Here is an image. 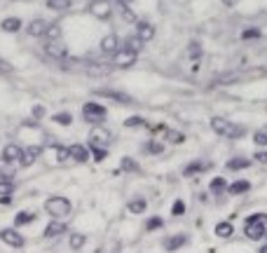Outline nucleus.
<instances>
[{"mask_svg": "<svg viewBox=\"0 0 267 253\" xmlns=\"http://www.w3.org/2000/svg\"><path fill=\"white\" fill-rule=\"evenodd\" d=\"M211 129H214L218 136H225V138H232V141L246 136V129H244L241 124H234V122L225 120V118H211Z\"/></svg>", "mask_w": 267, "mask_h": 253, "instance_id": "1", "label": "nucleus"}, {"mask_svg": "<svg viewBox=\"0 0 267 253\" xmlns=\"http://www.w3.org/2000/svg\"><path fill=\"white\" fill-rule=\"evenodd\" d=\"M82 115H84V120L92 122V124H101V122L108 118V110H106V106L89 101V103L82 106Z\"/></svg>", "mask_w": 267, "mask_h": 253, "instance_id": "2", "label": "nucleus"}, {"mask_svg": "<svg viewBox=\"0 0 267 253\" xmlns=\"http://www.w3.org/2000/svg\"><path fill=\"white\" fill-rule=\"evenodd\" d=\"M45 209H47V213L54 216V218H64V216L70 213L73 206H70V202H68L66 197H50L47 204H45Z\"/></svg>", "mask_w": 267, "mask_h": 253, "instance_id": "3", "label": "nucleus"}, {"mask_svg": "<svg viewBox=\"0 0 267 253\" xmlns=\"http://www.w3.org/2000/svg\"><path fill=\"white\" fill-rule=\"evenodd\" d=\"M136 59H138V54L132 52V50H124V47H122L120 52L113 54V64H115L117 68H129V66H134V64H136Z\"/></svg>", "mask_w": 267, "mask_h": 253, "instance_id": "4", "label": "nucleus"}, {"mask_svg": "<svg viewBox=\"0 0 267 253\" xmlns=\"http://www.w3.org/2000/svg\"><path fill=\"white\" fill-rule=\"evenodd\" d=\"M110 141H113V134L108 132L106 127H94L92 132H89V143H92V146H108V143H110Z\"/></svg>", "mask_w": 267, "mask_h": 253, "instance_id": "5", "label": "nucleus"}, {"mask_svg": "<svg viewBox=\"0 0 267 253\" xmlns=\"http://www.w3.org/2000/svg\"><path fill=\"white\" fill-rule=\"evenodd\" d=\"M89 14H94L96 19H108L110 17V2L108 0H92L89 2Z\"/></svg>", "mask_w": 267, "mask_h": 253, "instance_id": "6", "label": "nucleus"}, {"mask_svg": "<svg viewBox=\"0 0 267 253\" xmlns=\"http://www.w3.org/2000/svg\"><path fill=\"white\" fill-rule=\"evenodd\" d=\"M267 232V227L263 223H244V235H246V239H263Z\"/></svg>", "mask_w": 267, "mask_h": 253, "instance_id": "7", "label": "nucleus"}, {"mask_svg": "<svg viewBox=\"0 0 267 253\" xmlns=\"http://www.w3.org/2000/svg\"><path fill=\"white\" fill-rule=\"evenodd\" d=\"M211 167H214L211 162H200V160H197V162H190L185 169H183V176H185V178H190V176H197V173L209 171Z\"/></svg>", "mask_w": 267, "mask_h": 253, "instance_id": "8", "label": "nucleus"}, {"mask_svg": "<svg viewBox=\"0 0 267 253\" xmlns=\"http://www.w3.org/2000/svg\"><path fill=\"white\" fill-rule=\"evenodd\" d=\"M185 244H187V235H174V237H167V239L162 241L164 251H178Z\"/></svg>", "mask_w": 267, "mask_h": 253, "instance_id": "9", "label": "nucleus"}, {"mask_svg": "<svg viewBox=\"0 0 267 253\" xmlns=\"http://www.w3.org/2000/svg\"><path fill=\"white\" fill-rule=\"evenodd\" d=\"M0 239L5 241V244H10V246H14V249H21L24 246V237L19 232H14V230H2L0 232Z\"/></svg>", "mask_w": 267, "mask_h": 253, "instance_id": "10", "label": "nucleus"}, {"mask_svg": "<svg viewBox=\"0 0 267 253\" xmlns=\"http://www.w3.org/2000/svg\"><path fill=\"white\" fill-rule=\"evenodd\" d=\"M136 35H138L143 42H150L155 38V26L148 24V21H138V24H136Z\"/></svg>", "mask_w": 267, "mask_h": 253, "instance_id": "11", "label": "nucleus"}, {"mask_svg": "<svg viewBox=\"0 0 267 253\" xmlns=\"http://www.w3.org/2000/svg\"><path fill=\"white\" fill-rule=\"evenodd\" d=\"M68 150H70V157L75 162H80V164H84V162L89 160V148L80 146V143H73V146H68Z\"/></svg>", "mask_w": 267, "mask_h": 253, "instance_id": "12", "label": "nucleus"}, {"mask_svg": "<svg viewBox=\"0 0 267 253\" xmlns=\"http://www.w3.org/2000/svg\"><path fill=\"white\" fill-rule=\"evenodd\" d=\"M101 52H106V54H115V52H120V40H117V35H106L103 40H101Z\"/></svg>", "mask_w": 267, "mask_h": 253, "instance_id": "13", "label": "nucleus"}, {"mask_svg": "<svg viewBox=\"0 0 267 253\" xmlns=\"http://www.w3.org/2000/svg\"><path fill=\"white\" fill-rule=\"evenodd\" d=\"M40 152H42V148H40V146H31V148H26V150H24V155H21V162H19V164H24V167H31L33 162L40 157Z\"/></svg>", "mask_w": 267, "mask_h": 253, "instance_id": "14", "label": "nucleus"}, {"mask_svg": "<svg viewBox=\"0 0 267 253\" xmlns=\"http://www.w3.org/2000/svg\"><path fill=\"white\" fill-rule=\"evenodd\" d=\"M225 167L230 171H244V169L251 167V160H249V157H230Z\"/></svg>", "mask_w": 267, "mask_h": 253, "instance_id": "15", "label": "nucleus"}, {"mask_svg": "<svg viewBox=\"0 0 267 253\" xmlns=\"http://www.w3.org/2000/svg\"><path fill=\"white\" fill-rule=\"evenodd\" d=\"M249 190H251V181H246V178H239V181H234V183L227 186V192H230V195H244V192H249Z\"/></svg>", "mask_w": 267, "mask_h": 253, "instance_id": "16", "label": "nucleus"}, {"mask_svg": "<svg viewBox=\"0 0 267 253\" xmlns=\"http://www.w3.org/2000/svg\"><path fill=\"white\" fill-rule=\"evenodd\" d=\"M101 96H108V99H113V101H120V103H134V99L129 94H122V92H115V89H99Z\"/></svg>", "mask_w": 267, "mask_h": 253, "instance_id": "17", "label": "nucleus"}, {"mask_svg": "<svg viewBox=\"0 0 267 253\" xmlns=\"http://www.w3.org/2000/svg\"><path fill=\"white\" fill-rule=\"evenodd\" d=\"M227 183L223 176H216V178H211V183H209V192L211 195H223V192H227Z\"/></svg>", "mask_w": 267, "mask_h": 253, "instance_id": "18", "label": "nucleus"}, {"mask_svg": "<svg viewBox=\"0 0 267 253\" xmlns=\"http://www.w3.org/2000/svg\"><path fill=\"white\" fill-rule=\"evenodd\" d=\"M64 232H66V223H61V220H52L50 225L45 227V237H47V239L59 237V235H64Z\"/></svg>", "mask_w": 267, "mask_h": 253, "instance_id": "19", "label": "nucleus"}, {"mask_svg": "<svg viewBox=\"0 0 267 253\" xmlns=\"http://www.w3.org/2000/svg\"><path fill=\"white\" fill-rule=\"evenodd\" d=\"M47 21H42V19H35V21H31L28 24V33L33 35V38H40V35H47Z\"/></svg>", "mask_w": 267, "mask_h": 253, "instance_id": "20", "label": "nucleus"}, {"mask_svg": "<svg viewBox=\"0 0 267 253\" xmlns=\"http://www.w3.org/2000/svg\"><path fill=\"white\" fill-rule=\"evenodd\" d=\"M234 235V227L230 220H223V223H218L216 225V237H220V239H230Z\"/></svg>", "mask_w": 267, "mask_h": 253, "instance_id": "21", "label": "nucleus"}, {"mask_svg": "<svg viewBox=\"0 0 267 253\" xmlns=\"http://www.w3.org/2000/svg\"><path fill=\"white\" fill-rule=\"evenodd\" d=\"M127 209H129V213H143L148 209V202L143 200V197H134V200H129L127 202Z\"/></svg>", "mask_w": 267, "mask_h": 253, "instance_id": "22", "label": "nucleus"}, {"mask_svg": "<svg viewBox=\"0 0 267 253\" xmlns=\"http://www.w3.org/2000/svg\"><path fill=\"white\" fill-rule=\"evenodd\" d=\"M21 155H24V152H21V150H19V146H7L5 148V155H2V160L5 162H21Z\"/></svg>", "mask_w": 267, "mask_h": 253, "instance_id": "23", "label": "nucleus"}, {"mask_svg": "<svg viewBox=\"0 0 267 253\" xmlns=\"http://www.w3.org/2000/svg\"><path fill=\"white\" fill-rule=\"evenodd\" d=\"M124 127H127V129H148L150 124H148L141 115H134V118H127V120H124Z\"/></svg>", "mask_w": 267, "mask_h": 253, "instance_id": "24", "label": "nucleus"}, {"mask_svg": "<svg viewBox=\"0 0 267 253\" xmlns=\"http://www.w3.org/2000/svg\"><path fill=\"white\" fill-rule=\"evenodd\" d=\"M143 152H146V155H162V152H164V143L152 138V141L143 143Z\"/></svg>", "mask_w": 267, "mask_h": 253, "instance_id": "25", "label": "nucleus"}, {"mask_svg": "<svg viewBox=\"0 0 267 253\" xmlns=\"http://www.w3.org/2000/svg\"><path fill=\"white\" fill-rule=\"evenodd\" d=\"M0 26H2L5 33H17V31L21 28V21H19L17 17H10V19H2V24H0Z\"/></svg>", "mask_w": 267, "mask_h": 253, "instance_id": "26", "label": "nucleus"}, {"mask_svg": "<svg viewBox=\"0 0 267 253\" xmlns=\"http://www.w3.org/2000/svg\"><path fill=\"white\" fill-rule=\"evenodd\" d=\"M122 47H124V50H132V52H141V50H143V40H141V38H138V35H132V38H127V40H124V45H122Z\"/></svg>", "mask_w": 267, "mask_h": 253, "instance_id": "27", "label": "nucleus"}, {"mask_svg": "<svg viewBox=\"0 0 267 253\" xmlns=\"http://www.w3.org/2000/svg\"><path fill=\"white\" fill-rule=\"evenodd\" d=\"M120 167H122V171H129V173H138V171H141L138 162L134 160V157H122Z\"/></svg>", "mask_w": 267, "mask_h": 253, "instance_id": "28", "label": "nucleus"}, {"mask_svg": "<svg viewBox=\"0 0 267 253\" xmlns=\"http://www.w3.org/2000/svg\"><path fill=\"white\" fill-rule=\"evenodd\" d=\"M33 220H35V213L33 211H19L17 218H14V225H28V223H33Z\"/></svg>", "mask_w": 267, "mask_h": 253, "instance_id": "29", "label": "nucleus"}, {"mask_svg": "<svg viewBox=\"0 0 267 253\" xmlns=\"http://www.w3.org/2000/svg\"><path fill=\"white\" fill-rule=\"evenodd\" d=\"M164 138H167V143H183L185 141V134L183 132H176V129H167V134H164Z\"/></svg>", "mask_w": 267, "mask_h": 253, "instance_id": "30", "label": "nucleus"}, {"mask_svg": "<svg viewBox=\"0 0 267 253\" xmlns=\"http://www.w3.org/2000/svg\"><path fill=\"white\" fill-rule=\"evenodd\" d=\"M187 56H190L192 61H200L201 59V45L197 40H192L190 45H187Z\"/></svg>", "mask_w": 267, "mask_h": 253, "instance_id": "31", "label": "nucleus"}, {"mask_svg": "<svg viewBox=\"0 0 267 253\" xmlns=\"http://www.w3.org/2000/svg\"><path fill=\"white\" fill-rule=\"evenodd\" d=\"M47 52L52 54V56H66V50H64V45L61 42H56V40H52V42H47Z\"/></svg>", "mask_w": 267, "mask_h": 253, "instance_id": "32", "label": "nucleus"}, {"mask_svg": "<svg viewBox=\"0 0 267 253\" xmlns=\"http://www.w3.org/2000/svg\"><path fill=\"white\" fill-rule=\"evenodd\" d=\"M260 35H263V31H260V28H255V26H251V28H244L241 40H258Z\"/></svg>", "mask_w": 267, "mask_h": 253, "instance_id": "33", "label": "nucleus"}, {"mask_svg": "<svg viewBox=\"0 0 267 253\" xmlns=\"http://www.w3.org/2000/svg\"><path fill=\"white\" fill-rule=\"evenodd\" d=\"M89 150H92V155H94V160L96 162H103L108 157V150L106 148H101V146H92V143H89Z\"/></svg>", "mask_w": 267, "mask_h": 253, "instance_id": "34", "label": "nucleus"}, {"mask_svg": "<svg viewBox=\"0 0 267 253\" xmlns=\"http://www.w3.org/2000/svg\"><path fill=\"white\" fill-rule=\"evenodd\" d=\"M120 14H122V19H124V21H129V24H138V21H136V14H134L132 10L124 5V2H120Z\"/></svg>", "mask_w": 267, "mask_h": 253, "instance_id": "35", "label": "nucleus"}, {"mask_svg": "<svg viewBox=\"0 0 267 253\" xmlns=\"http://www.w3.org/2000/svg\"><path fill=\"white\" fill-rule=\"evenodd\" d=\"M14 192V183L10 178H0V197L2 195H12Z\"/></svg>", "mask_w": 267, "mask_h": 253, "instance_id": "36", "label": "nucleus"}, {"mask_svg": "<svg viewBox=\"0 0 267 253\" xmlns=\"http://www.w3.org/2000/svg\"><path fill=\"white\" fill-rule=\"evenodd\" d=\"M162 225H164V220H162L160 216H152V218H148L146 230H150V232H152V230H160Z\"/></svg>", "mask_w": 267, "mask_h": 253, "instance_id": "37", "label": "nucleus"}, {"mask_svg": "<svg viewBox=\"0 0 267 253\" xmlns=\"http://www.w3.org/2000/svg\"><path fill=\"white\" fill-rule=\"evenodd\" d=\"M47 5L52 10H68L70 7V0H47Z\"/></svg>", "mask_w": 267, "mask_h": 253, "instance_id": "38", "label": "nucleus"}, {"mask_svg": "<svg viewBox=\"0 0 267 253\" xmlns=\"http://www.w3.org/2000/svg\"><path fill=\"white\" fill-rule=\"evenodd\" d=\"M68 157H70V150L64 146H56V160H59V164H64Z\"/></svg>", "mask_w": 267, "mask_h": 253, "instance_id": "39", "label": "nucleus"}, {"mask_svg": "<svg viewBox=\"0 0 267 253\" xmlns=\"http://www.w3.org/2000/svg\"><path fill=\"white\" fill-rule=\"evenodd\" d=\"M167 129H169V127H167L164 122H160V124H150V127H148V132L152 134V136H157V134H162V136H164V134H167Z\"/></svg>", "mask_w": 267, "mask_h": 253, "instance_id": "40", "label": "nucleus"}, {"mask_svg": "<svg viewBox=\"0 0 267 253\" xmlns=\"http://www.w3.org/2000/svg\"><path fill=\"white\" fill-rule=\"evenodd\" d=\"M70 246H73L75 251L82 249V246H84V235H78V232H75V235H70Z\"/></svg>", "mask_w": 267, "mask_h": 253, "instance_id": "41", "label": "nucleus"}, {"mask_svg": "<svg viewBox=\"0 0 267 253\" xmlns=\"http://www.w3.org/2000/svg\"><path fill=\"white\" fill-rule=\"evenodd\" d=\"M253 143L258 148H265L267 146V132H255L253 134Z\"/></svg>", "mask_w": 267, "mask_h": 253, "instance_id": "42", "label": "nucleus"}, {"mask_svg": "<svg viewBox=\"0 0 267 253\" xmlns=\"http://www.w3.org/2000/svg\"><path fill=\"white\" fill-rule=\"evenodd\" d=\"M246 223H263V225H267V213H251L246 218Z\"/></svg>", "mask_w": 267, "mask_h": 253, "instance_id": "43", "label": "nucleus"}, {"mask_svg": "<svg viewBox=\"0 0 267 253\" xmlns=\"http://www.w3.org/2000/svg\"><path fill=\"white\" fill-rule=\"evenodd\" d=\"M185 213V202L183 200H176L174 206H171V216H183Z\"/></svg>", "mask_w": 267, "mask_h": 253, "instance_id": "44", "label": "nucleus"}, {"mask_svg": "<svg viewBox=\"0 0 267 253\" xmlns=\"http://www.w3.org/2000/svg\"><path fill=\"white\" fill-rule=\"evenodd\" d=\"M54 122H59V124H70V122H73V115H70V113H56V115H54Z\"/></svg>", "mask_w": 267, "mask_h": 253, "instance_id": "45", "label": "nucleus"}, {"mask_svg": "<svg viewBox=\"0 0 267 253\" xmlns=\"http://www.w3.org/2000/svg\"><path fill=\"white\" fill-rule=\"evenodd\" d=\"M0 173H2V176H14V167L12 164H10V162H0Z\"/></svg>", "mask_w": 267, "mask_h": 253, "instance_id": "46", "label": "nucleus"}, {"mask_svg": "<svg viewBox=\"0 0 267 253\" xmlns=\"http://www.w3.org/2000/svg\"><path fill=\"white\" fill-rule=\"evenodd\" d=\"M253 160L258 162V164H267V150H258L253 155Z\"/></svg>", "mask_w": 267, "mask_h": 253, "instance_id": "47", "label": "nucleus"}, {"mask_svg": "<svg viewBox=\"0 0 267 253\" xmlns=\"http://www.w3.org/2000/svg\"><path fill=\"white\" fill-rule=\"evenodd\" d=\"M47 35H50L52 40H59V26H56V24H52V26L47 28Z\"/></svg>", "mask_w": 267, "mask_h": 253, "instance_id": "48", "label": "nucleus"}, {"mask_svg": "<svg viewBox=\"0 0 267 253\" xmlns=\"http://www.w3.org/2000/svg\"><path fill=\"white\" fill-rule=\"evenodd\" d=\"M0 73H12V66L7 61H2V59H0Z\"/></svg>", "mask_w": 267, "mask_h": 253, "instance_id": "49", "label": "nucleus"}, {"mask_svg": "<svg viewBox=\"0 0 267 253\" xmlns=\"http://www.w3.org/2000/svg\"><path fill=\"white\" fill-rule=\"evenodd\" d=\"M33 115H35V118H42V115H45V108L35 106V108H33Z\"/></svg>", "mask_w": 267, "mask_h": 253, "instance_id": "50", "label": "nucleus"}, {"mask_svg": "<svg viewBox=\"0 0 267 253\" xmlns=\"http://www.w3.org/2000/svg\"><path fill=\"white\" fill-rule=\"evenodd\" d=\"M0 204H2V206L12 204V197H10V195H2V197H0Z\"/></svg>", "mask_w": 267, "mask_h": 253, "instance_id": "51", "label": "nucleus"}, {"mask_svg": "<svg viewBox=\"0 0 267 253\" xmlns=\"http://www.w3.org/2000/svg\"><path fill=\"white\" fill-rule=\"evenodd\" d=\"M220 2H223V5H225V7H234V5H237V2H239V0H220Z\"/></svg>", "mask_w": 267, "mask_h": 253, "instance_id": "52", "label": "nucleus"}, {"mask_svg": "<svg viewBox=\"0 0 267 253\" xmlns=\"http://www.w3.org/2000/svg\"><path fill=\"white\" fill-rule=\"evenodd\" d=\"M258 253H267V244H263V246H260V251Z\"/></svg>", "mask_w": 267, "mask_h": 253, "instance_id": "53", "label": "nucleus"}, {"mask_svg": "<svg viewBox=\"0 0 267 253\" xmlns=\"http://www.w3.org/2000/svg\"><path fill=\"white\" fill-rule=\"evenodd\" d=\"M120 2H124V5H127V2H132V0H120Z\"/></svg>", "mask_w": 267, "mask_h": 253, "instance_id": "54", "label": "nucleus"}, {"mask_svg": "<svg viewBox=\"0 0 267 253\" xmlns=\"http://www.w3.org/2000/svg\"><path fill=\"white\" fill-rule=\"evenodd\" d=\"M265 237H267V232H265Z\"/></svg>", "mask_w": 267, "mask_h": 253, "instance_id": "55", "label": "nucleus"}, {"mask_svg": "<svg viewBox=\"0 0 267 253\" xmlns=\"http://www.w3.org/2000/svg\"><path fill=\"white\" fill-rule=\"evenodd\" d=\"M265 132H267V129H265Z\"/></svg>", "mask_w": 267, "mask_h": 253, "instance_id": "56", "label": "nucleus"}]
</instances>
